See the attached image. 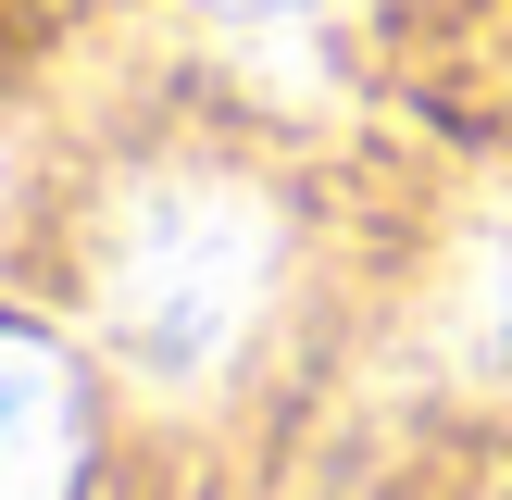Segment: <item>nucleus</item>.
Instances as JSON below:
<instances>
[{
	"instance_id": "obj_1",
	"label": "nucleus",
	"mask_w": 512,
	"mask_h": 500,
	"mask_svg": "<svg viewBox=\"0 0 512 500\" xmlns=\"http://www.w3.org/2000/svg\"><path fill=\"white\" fill-rule=\"evenodd\" d=\"M288 275V213L250 175L163 163L100 225V338L125 350L138 388H213L275 313Z\"/></svg>"
},
{
	"instance_id": "obj_2",
	"label": "nucleus",
	"mask_w": 512,
	"mask_h": 500,
	"mask_svg": "<svg viewBox=\"0 0 512 500\" xmlns=\"http://www.w3.org/2000/svg\"><path fill=\"white\" fill-rule=\"evenodd\" d=\"M88 463V388L50 338L0 325V500H75Z\"/></svg>"
},
{
	"instance_id": "obj_3",
	"label": "nucleus",
	"mask_w": 512,
	"mask_h": 500,
	"mask_svg": "<svg viewBox=\"0 0 512 500\" xmlns=\"http://www.w3.org/2000/svg\"><path fill=\"white\" fill-rule=\"evenodd\" d=\"M425 350H438L463 388L512 400V200L450 238V275H438V313H425Z\"/></svg>"
},
{
	"instance_id": "obj_4",
	"label": "nucleus",
	"mask_w": 512,
	"mask_h": 500,
	"mask_svg": "<svg viewBox=\"0 0 512 500\" xmlns=\"http://www.w3.org/2000/svg\"><path fill=\"white\" fill-rule=\"evenodd\" d=\"M200 13H225V25H300V0H200Z\"/></svg>"
}]
</instances>
